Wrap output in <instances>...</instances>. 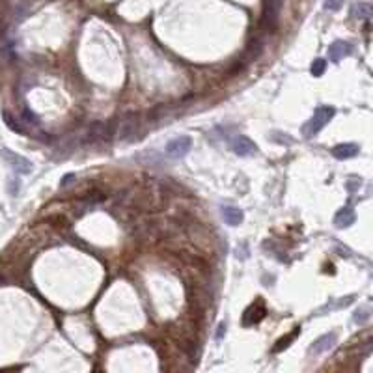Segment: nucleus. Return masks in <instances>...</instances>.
<instances>
[{
  "mask_svg": "<svg viewBox=\"0 0 373 373\" xmlns=\"http://www.w3.org/2000/svg\"><path fill=\"white\" fill-rule=\"evenodd\" d=\"M338 343V336L336 332H328V334H323L321 338H317L316 342H313V345L310 349H308V353L312 355V357H319V355L327 353V351H330V349L334 347Z\"/></svg>",
  "mask_w": 373,
  "mask_h": 373,
  "instance_id": "3",
  "label": "nucleus"
},
{
  "mask_svg": "<svg viewBox=\"0 0 373 373\" xmlns=\"http://www.w3.org/2000/svg\"><path fill=\"white\" fill-rule=\"evenodd\" d=\"M351 52H353V45L349 41H334L332 45L328 47V58L332 62H342Z\"/></svg>",
  "mask_w": 373,
  "mask_h": 373,
  "instance_id": "5",
  "label": "nucleus"
},
{
  "mask_svg": "<svg viewBox=\"0 0 373 373\" xmlns=\"http://www.w3.org/2000/svg\"><path fill=\"white\" fill-rule=\"evenodd\" d=\"M25 118H28V120H26V122L34 123V125H37V123H40V120L36 118V114H32L30 110H25Z\"/></svg>",
  "mask_w": 373,
  "mask_h": 373,
  "instance_id": "19",
  "label": "nucleus"
},
{
  "mask_svg": "<svg viewBox=\"0 0 373 373\" xmlns=\"http://www.w3.org/2000/svg\"><path fill=\"white\" fill-rule=\"evenodd\" d=\"M360 148H358L357 144H338L332 148V155L340 161H345V159H351V157H357Z\"/></svg>",
  "mask_w": 373,
  "mask_h": 373,
  "instance_id": "8",
  "label": "nucleus"
},
{
  "mask_svg": "<svg viewBox=\"0 0 373 373\" xmlns=\"http://www.w3.org/2000/svg\"><path fill=\"white\" fill-rule=\"evenodd\" d=\"M299 334H301V328L297 327L295 330H293V332L289 334V336L282 338L280 342H278V345H276V347H274V351H282V349H286L287 345H289V342H291V340H293V338H295V336H299Z\"/></svg>",
  "mask_w": 373,
  "mask_h": 373,
  "instance_id": "16",
  "label": "nucleus"
},
{
  "mask_svg": "<svg viewBox=\"0 0 373 373\" xmlns=\"http://www.w3.org/2000/svg\"><path fill=\"white\" fill-rule=\"evenodd\" d=\"M134 131H136V116L134 114H129V116L120 120V129H118L120 138H129L131 134H134Z\"/></svg>",
  "mask_w": 373,
  "mask_h": 373,
  "instance_id": "11",
  "label": "nucleus"
},
{
  "mask_svg": "<svg viewBox=\"0 0 373 373\" xmlns=\"http://www.w3.org/2000/svg\"><path fill=\"white\" fill-rule=\"evenodd\" d=\"M343 0H325V4H323V8L327 11H338L340 8H342Z\"/></svg>",
  "mask_w": 373,
  "mask_h": 373,
  "instance_id": "17",
  "label": "nucleus"
},
{
  "mask_svg": "<svg viewBox=\"0 0 373 373\" xmlns=\"http://www.w3.org/2000/svg\"><path fill=\"white\" fill-rule=\"evenodd\" d=\"M325 69H327V60H323V58H316L312 62V66H310V71H312L313 77H321Z\"/></svg>",
  "mask_w": 373,
  "mask_h": 373,
  "instance_id": "14",
  "label": "nucleus"
},
{
  "mask_svg": "<svg viewBox=\"0 0 373 373\" xmlns=\"http://www.w3.org/2000/svg\"><path fill=\"white\" fill-rule=\"evenodd\" d=\"M190 146H192V140L189 136H178L166 144V155L174 161L183 159L190 151Z\"/></svg>",
  "mask_w": 373,
  "mask_h": 373,
  "instance_id": "2",
  "label": "nucleus"
},
{
  "mask_svg": "<svg viewBox=\"0 0 373 373\" xmlns=\"http://www.w3.org/2000/svg\"><path fill=\"white\" fill-rule=\"evenodd\" d=\"M284 0H265V23L269 28H274Z\"/></svg>",
  "mask_w": 373,
  "mask_h": 373,
  "instance_id": "7",
  "label": "nucleus"
},
{
  "mask_svg": "<svg viewBox=\"0 0 373 373\" xmlns=\"http://www.w3.org/2000/svg\"><path fill=\"white\" fill-rule=\"evenodd\" d=\"M231 149H233V153L239 155V157H248V155H254L258 146L252 142L250 138L243 136V134H237L233 140L230 142Z\"/></svg>",
  "mask_w": 373,
  "mask_h": 373,
  "instance_id": "4",
  "label": "nucleus"
},
{
  "mask_svg": "<svg viewBox=\"0 0 373 373\" xmlns=\"http://www.w3.org/2000/svg\"><path fill=\"white\" fill-rule=\"evenodd\" d=\"M263 317H265V306H263V302H261V301H258V302H254V304H252V306L245 312L243 323H245L246 327H250V325L260 323Z\"/></svg>",
  "mask_w": 373,
  "mask_h": 373,
  "instance_id": "6",
  "label": "nucleus"
},
{
  "mask_svg": "<svg viewBox=\"0 0 373 373\" xmlns=\"http://www.w3.org/2000/svg\"><path fill=\"white\" fill-rule=\"evenodd\" d=\"M73 179H75V174H67L66 178H64V181H62V187H64V185H67V183H71Z\"/></svg>",
  "mask_w": 373,
  "mask_h": 373,
  "instance_id": "21",
  "label": "nucleus"
},
{
  "mask_svg": "<svg viewBox=\"0 0 373 373\" xmlns=\"http://www.w3.org/2000/svg\"><path fill=\"white\" fill-rule=\"evenodd\" d=\"M226 334V325L224 323H220L219 325V334H217V340H222V336Z\"/></svg>",
  "mask_w": 373,
  "mask_h": 373,
  "instance_id": "20",
  "label": "nucleus"
},
{
  "mask_svg": "<svg viewBox=\"0 0 373 373\" xmlns=\"http://www.w3.org/2000/svg\"><path fill=\"white\" fill-rule=\"evenodd\" d=\"M2 153H4L6 159H10L11 163V168H15L17 172H23V174H26V172H30V161H26L25 157H19V155H13L10 153V151H6V149H2Z\"/></svg>",
  "mask_w": 373,
  "mask_h": 373,
  "instance_id": "12",
  "label": "nucleus"
},
{
  "mask_svg": "<svg viewBox=\"0 0 373 373\" xmlns=\"http://www.w3.org/2000/svg\"><path fill=\"white\" fill-rule=\"evenodd\" d=\"M222 219H224L226 224L230 226H239L241 222H243V211L239 209V207H233V205H226V207H222Z\"/></svg>",
  "mask_w": 373,
  "mask_h": 373,
  "instance_id": "9",
  "label": "nucleus"
},
{
  "mask_svg": "<svg viewBox=\"0 0 373 373\" xmlns=\"http://www.w3.org/2000/svg\"><path fill=\"white\" fill-rule=\"evenodd\" d=\"M371 6L368 4V2H358L357 6L353 8V15L357 17V19H364L368 21L369 17H371Z\"/></svg>",
  "mask_w": 373,
  "mask_h": 373,
  "instance_id": "13",
  "label": "nucleus"
},
{
  "mask_svg": "<svg viewBox=\"0 0 373 373\" xmlns=\"http://www.w3.org/2000/svg\"><path fill=\"white\" fill-rule=\"evenodd\" d=\"M371 310H369L368 306L360 308V310H357V313H355V323H358V325H364V323L368 321L369 316H371Z\"/></svg>",
  "mask_w": 373,
  "mask_h": 373,
  "instance_id": "15",
  "label": "nucleus"
},
{
  "mask_svg": "<svg viewBox=\"0 0 373 373\" xmlns=\"http://www.w3.org/2000/svg\"><path fill=\"white\" fill-rule=\"evenodd\" d=\"M4 118H6V123L10 125V129H13V131H17V133H25L19 123H13V120L10 118V114H8V112H4Z\"/></svg>",
  "mask_w": 373,
  "mask_h": 373,
  "instance_id": "18",
  "label": "nucleus"
},
{
  "mask_svg": "<svg viewBox=\"0 0 373 373\" xmlns=\"http://www.w3.org/2000/svg\"><path fill=\"white\" fill-rule=\"evenodd\" d=\"M353 222H355V211L351 209L349 205L342 207V209L336 213V217H334V224H336V228H349Z\"/></svg>",
  "mask_w": 373,
  "mask_h": 373,
  "instance_id": "10",
  "label": "nucleus"
},
{
  "mask_svg": "<svg viewBox=\"0 0 373 373\" xmlns=\"http://www.w3.org/2000/svg\"><path fill=\"white\" fill-rule=\"evenodd\" d=\"M334 112H336V110H334L332 107H319L317 108L316 112H313V116L310 118V122L304 125V129H302L304 136L306 138L316 136V134L334 118Z\"/></svg>",
  "mask_w": 373,
  "mask_h": 373,
  "instance_id": "1",
  "label": "nucleus"
}]
</instances>
